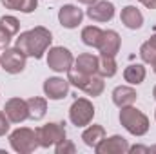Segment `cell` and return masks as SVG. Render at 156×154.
I'll list each match as a JSON object with an SVG mask.
<instances>
[{
	"instance_id": "obj_15",
	"label": "cell",
	"mask_w": 156,
	"mask_h": 154,
	"mask_svg": "<svg viewBox=\"0 0 156 154\" xmlns=\"http://www.w3.org/2000/svg\"><path fill=\"white\" fill-rule=\"evenodd\" d=\"M136 98H138L136 91L133 87H129V85H118V87H115V91H113V103L116 107H120V109L133 105L136 102Z\"/></svg>"
},
{
	"instance_id": "obj_22",
	"label": "cell",
	"mask_w": 156,
	"mask_h": 154,
	"mask_svg": "<svg viewBox=\"0 0 156 154\" xmlns=\"http://www.w3.org/2000/svg\"><path fill=\"white\" fill-rule=\"evenodd\" d=\"M116 60L115 56H100V65H98V75L102 78H111L116 75Z\"/></svg>"
},
{
	"instance_id": "obj_26",
	"label": "cell",
	"mask_w": 156,
	"mask_h": 154,
	"mask_svg": "<svg viewBox=\"0 0 156 154\" xmlns=\"http://www.w3.org/2000/svg\"><path fill=\"white\" fill-rule=\"evenodd\" d=\"M55 152L56 154H75L76 152V147H75L73 142H69V140H62L60 143L55 145Z\"/></svg>"
},
{
	"instance_id": "obj_35",
	"label": "cell",
	"mask_w": 156,
	"mask_h": 154,
	"mask_svg": "<svg viewBox=\"0 0 156 154\" xmlns=\"http://www.w3.org/2000/svg\"><path fill=\"white\" fill-rule=\"evenodd\" d=\"M153 69H154V73H156V60L153 62Z\"/></svg>"
},
{
	"instance_id": "obj_14",
	"label": "cell",
	"mask_w": 156,
	"mask_h": 154,
	"mask_svg": "<svg viewBox=\"0 0 156 154\" xmlns=\"http://www.w3.org/2000/svg\"><path fill=\"white\" fill-rule=\"evenodd\" d=\"M120 20L127 29H140L144 26V15L134 5H125L120 13Z\"/></svg>"
},
{
	"instance_id": "obj_23",
	"label": "cell",
	"mask_w": 156,
	"mask_h": 154,
	"mask_svg": "<svg viewBox=\"0 0 156 154\" xmlns=\"http://www.w3.org/2000/svg\"><path fill=\"white\" fill-rule=\"evenodd\" d=\"M104 87H105V82H104V78H102V76H96V75H93V76L89 78V82H87V85H85L83 93L94 98V96H100V94L104 93Z\"/></svg>"
},
{
	"instance_id": "obj_12",
	"label": "cell",
	"mask_w": 156,
	"mask_h": 154,
	"mask_svg": "<svg viewBox=\"0 0 156 154\" xmlns=\"http://www.w3.org/2000/svg\"><path fill=\"white\" fill-rule=\"evenodd\" d=\"M87 16L93 22H109L115 16V4L107 0H98L87 9Z\"/></svg>"
},
{
	"instance_id": "obj_4",
	"label": "cell",
	"mask_w": 156,
	"mask_h": 154,
	"mask_svg": "<svg viewBox=\"0 0 156 154\" xmlns=\"http://www.w3.org/2000/svg\"><path fill=\"white\" fill-rule=\"evenodd\" d=\"M26 62H27V56L18 47H5L4 53L0 54V65L9 75L22 73L26 69Z\"/></svg>"
},
{
	"instance_id": "obj_5",
	"label": "cell",
	"mask_w": 156,
	"mask_h": 154,
	"mask_svg": "<svg viewBox=\"0 0 156 154\" xmlns=\"http://www.w3.org/2000/svg\"><path fill=\"white\" fill-rule=\"evenodd\" d=\"M66 123H45L37 129V138H38L40 147H55L62 140H66Z\"/></svg>"
},
{
	"instance_id": "obj_2",
	"label": "cell",
	"mask_w": 156,
	"mask_h": 154,
	"mask_svg": "<svg viewBox=\"0 0 156 154\" xmlns=\"http://www.w3.org/2000/svg\"><path fill=\"white\" fill-rule=\"evenodd\" d=\"M120 123L133 136H144L149 131V118L144 114L142 111H138L136 107H133V105L122 107V111H120Z\"/></svg>"
},
{
	"instance_id": "obj_28",
	"label": "cell",
	"mask_w": 156,
	"mask_h": 154,
	"mask_svg": "<svg viewBox=\"0 0 156 154\" xmlns=\"http://www.w3.org/2000/svg\"><path fill=\"white\" fill-rule=\"evenodd\" d=\"M9 131V118L5 116V113L0 111V136H4Z\"/></svg>"
},
{
	"instance_id": "obj_13",
	"label": "cell",
	"mask_w": 156,
	"mask_h": 154,
	"mask_svg": "<svg viewBox=\"0 0 156 154\" xmlns=\"http://www.w3.org/2000/svg\"><path fill=\"white\" fill-rule=\"evenodd\" d=\"M120 45H122V38L116 31H113V29L104 31L102 42L98 45L100 56H116L118 51H120Z\"/></svg>"
},
{
	"instance_id": "obj_36",
	"label": "cell",
	"mask_w": 156,
	"mask_h": 154,
	"mask_svg": "<svg viewBox=\"0 0 156 154\" xmlns=\"http://www.w3.org/2000/svg\"><path fill=\"white\" fill-rule=\"evenodd\" d=\"M154 120H156V111H154Z\"/></svg>"
},
{
	"instance_id": "obj_27",
	"label": "cell",
	"mask_w": 156,
	"mask_h": 154,
	"mask_svg": "<svg viewBox=\"0 0 156 154\" xmlns=\"http://www.w3.org/2000/svg\"><path fill=\"white\" fill-rule=\"evenodd\" d=\"M11 33L9 31H5L2 26H0V49H5L7 45H9V42H11Z\"/></svg>"
},
{
	"instance_id": "obj_29",
	"label": "cell",
	"mask_w": 156,
	"mask_h": 154,
	"mask_svg": "<svg viewBox=\"0 0 156 154\" xmlns=\"http://www.w3.org/2000/svg\"><path fill=\"white\" fill-rule=\"evenodd\" d=\"M127 152L131 154H136V152H144V154H149V147H144V145H134V147H129Z\"/></svg>"
},
{
	"instance_id": "obj_10",
	"label": "cell",
	"mask_w": 156,
	"mask_h": 154,
	"mask_svg": "<svg viewBox=\"0 0 156 154\" xmlns=\"http://www.w3.org/2000/svg\"><path fill=\"white\" fill-rule=\"evenodd\" d=\"M44 93L49 100H64L69 93V82L58 76L47 78L44 82Z\"/></svg>"
},
{
	"instance_id": "obj_30",
	"label": "cell",
	"mask_w": 156,
	"mask_h": 154,
	"mask_svg": "<svg viewBox=\"0 0 156 154\" xmlns=\"http://www.w3.org/2000/svg\"><path fill=\"white\" fill-rule=\"evenodd\" d=\"M142 4H144L147 9H156V0H144Z\"/></svg>"
},
{
	"instance_id": "obj_34",
	"label": "cell",
	"mask_w": 156,
	"mask_h": 154,
	"mask_svg": "<svg viewBox=\"0 0 156 154\" xmlns=\"http://www.w3.org/2000/svg\"><path fill=\"white\" fill-rule=\"evenodd\" d=\"M153 96H154V100H156V87L153 89Z\"/></svg>"
},
{
	"instance_id": "obj_25",
	"label": "cell",
	"mask_w": 156,
	"mask_h": 154,
	"mask_svg": "<svg viewBox=\"0 0 156 154\" xmlns=\"http://www.w3.org/2000/svg\"><path fill=\"white\" fill-rule=\"evenodd\" d=\"M0 26L5 29V31H9L13 37L20 31V22L15 18V16H11V15H5V16H2L0 18Z\"/></svg>"
},
{
	"instance_id": "obj_1",
	"label": "cell",
	"mask_w": 156,
	"mask_h": 154,
	"mask_svg": "<svg viewBox=\"0 0 156 154\" xmlns=\"http://www.w3.org/2000/svg\"><path fill=\"white\" fill-rule=\"evenodd\" d=\"M51 42H53L51 31L38 26V27H33V29H29L26 33H20V37L16 38L15 47H18L26 56L40 60L44 56V53H47Z\"/></svg>"
},
{
	"instance_id": "obj_3",
	"label": "cell",
	"mask_w": 156,
	"mask_h": 154,
	"mask_svg": "<svg viewBox=\"0 0 156 154\" xmlns=\"http://www.w3.org/2000/svg\"><path fill=\"white\" fill-rule=\"evenodd\" d=\"M9 143L13 147V151L18 154H29L35 152L38 145V138H37V131L27 129V127H20L16 131H13L9 134Z\"/></svg>"
},
{
	"instance_id": "obj_20",
	"label": "cell",
	"mask_w": 156,
	"mask_h": 154,
	"mask_svg": "<svg viewBox=\"0 0 156 154\" xmlns=\"http://www.w3.org/2000/svg\"><path fill=\"white\" fill-rule=\"evenodd\" d=\"M102 37H104V31L100 27H96V26H87V27L82 29V42L85 45H89V47L98 49V45L102 42Z\"/></svg>"
},
{
	"instance_id": "obj_32",
	"label": "cell",
	"mask_w": 156,
	"mask_h": 154,
	"mask_svg": "<svg viewBox=\"0 0 156 154\" xmlns=\"http://www.w3.org/2000/svg\"><path fill=\"white\" fill-rule=\"evenodd\" d=\"M149 42H151V44L156 47V29H154V33H153V37H151V40H149Z\"/></svg>"
},
{
	"instance_id": "obj_9",
	"label": "cell",
	"mask_w": 156,
	"mask_h": 154,
	"mask_svg": "<svg viewBox=\"0 0 156 154\" xmlns=\"http://www.w3.org/2000/svg\"><path fill=\"white\" fill-rule=\"evenodd\" d=\"M96 154H125L129 151V143L123 136H111V138H104L96 147Z\"/></svg>"
},
{
	"instance_id": "obj_33",
	"label": "cell",
	"mask_w": 156,
	"mask_h": 154,
	"mask_svg": "<svg viewBox=\"0 0 156 154\" xmlns=\"http://www.w3.org/2000/svg\"><path fill=\"white\" fill-rule=\"evenodd\" d=\"M149 154H156V145H153V147H149Z\"/></svg>"
},
{
	"instance_id": "obj_16",
	"label": "cell",
	"mask_w": 156,
	"mask_h": 154,
	"mask_svg": "<svg viewBox=\"0 0 156 154\" xmlns=\"http://www.w3.org/2000/svg\"><path fill=\"white\" fill-rule=\"evenodd\" d=\"M98 65H100V58L98 56L89 54V53H83V54H80L76 60H75V67L73 69H76L80 73L91 76V75H96L98 73Z\"/></svg>"
},
{
	"instance_id": "obj_11",
	"label": "cell",
	"mask_w": 156,
	"mask_h": 154,
	"mask_svg": "<svg viewBox=\"0 0 156 154\" xmlns=\"http://www.w3.org/2000/svg\"><path fill=\"white\" fill-rule=\"evenodd\" d=\"M82 18H83L82 9H78L76 5H73V4L62 5L60 11H58V22L66 29H75V27H78L82 24Z\"/></svg>"
},
{
	"instance_id": "obj_6",
	"label": "cell",
	"mask_w": 156,
	"mask_h": 154,
	"mask_svg": "<svg viewBox=\"0 0 156 154\" xmlns=\"http://www.w3.org/2000/svg\"><path fill=\"white\" fill-rule=\"evenodd\" d=\"M93 118H94V107L87 98H78L73 102V105L69 109V120L73 125L85 127L93 121Z\"/></svg>"
},
{
	"instance_id": "obj_19",
	"label": "cell",
	"mask_w": 156,
	"mask_h": 154,
	"mask_svg": "<svg viewBox=\"0 0 156 154\" xmlns=\"http://www.w3.org/2000/svg\"><path fill=\"white\" fill-rule=\"evenodd\" d=\"M27 109H29L31 120H42L47 113V100L40 98V96H33L27 100Z\"/></svg>"
},
{
	"instance_id": "obj_8",
	"label": "cell",
	"mask_w": 156,
	"mask_h": 154,
	"mask_svg": "<svg viewBox=\"0 0 156 154\" xmlns=\"http://www.w3.org/2000/svg\"><path fill=\"white\" fill-rule=\"evenodd\" d=\"M5 116L9 118V121L13 123H22L24 120L29 118V109H27V102L22 98H11L5 102L4 105Z\"/></svg>"
},
{
	"instance_id": "obj_18",
	"label": "cell",
	"mask_w": 156,
	"mask_h": 154,
	"mask_svg": "<svg viewBox=\"0 0 156 154\" xmlns=\"http://www.w3.org/2000/svg\"><path fill=\"white\" fill-rule=\"evenodd\" d=\"M123 80L131 85H140L145 80V67L142 64H131L123 71Z\"/></svg>"
},
{
	"instance_id": "obj_17",
	"label": "cell",
	"mask_w": 156,
	"mask_h": 154,
	"mask_svg": "<svg viewBox=\"0 0 156 154\" xmlns=\"http://www.w3.org/2000/svg\"><path fill=\"white\" fill-rule=\"evenodd\" d=\"M104 138H105V129H104L102 125H91V127H87V129L83 131V134H82L83 143H85L87 147H93V149H94Z\"/></svg>"
},
{
	"instance_id": "obj_31",
	"label": "cell",
	"mask_w": 156,
	"mask_h": 154,
	"mask_svg": "<svg viewBox=\"0 0 156 154\" xmlns=\"http://www.w3.org/2000/svg\"><path fill=\"white\" fill-rule=\"evenodd\" d=\"M80 4H85V5H93L94 2H98V0H78Z\"/></svg>"
},
{
	"instance_id": "obj_7",
	"label": "cell",
	"mask_w": 156,
	"mask_h": 154,
	"mask_svg": "<svg viewBox=\"0 0 156 154\" xmlns=\"http://www.w3.org/2000/svg\"><path fill=\"white\" fill-rule=\"evenodd\" d=\"M75 64L73 53L67 47H51L47 53V65L56 73H67Z\"/></svg>"
},
{
	"instance_id": "obj_24",
	"label": "cell",
	"mask_w": 156,
	"mask_h": 154,
	"mask_svg": "<svg viewBox=\"0 0 156 154\" xmlns=\"http://www.w3.org/2000/svg\"><path fill=\"white\" fill-rule=\"evenodd\" d=\"M140 56H142V60H144L145 64H153L156 60V47L149 42V40L142 44V47H140Z\"/></svg>"
},
{
	"instance_id": "obj_21",
	"label": "cell",
	"mask_w": 156,
	"mask_h": 154,
	"mask_svg": "<svg viewBox=\"0 0 156 154\" xmlns=\"http://www.w3.org/2000/svg\"><path fill=\"white\" fill-rule=\"evenodd\" d=\"M5 9L22 11V13H33L38 5V0H0Z\"/></svg>"
},
{
	"instance_id": "obj_37",
	"label": "cell",
	"mask_w": 156,
	"mask_h": 154,
	"mask_svg": "<svg viewBox=\"0 0 156 154\" xmlns=\"http://www.w3.org/2000/svg\"><path fill=\"white\" fill-rule=\"evenodd\" d=\"M138 2H144V0H138Z\"/></svg>"
}]
</instances>
